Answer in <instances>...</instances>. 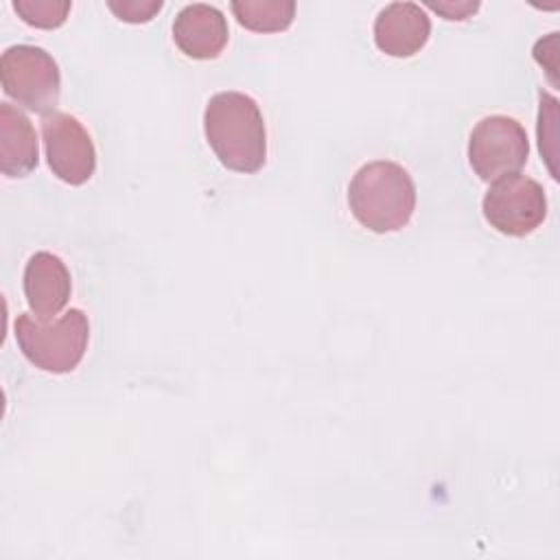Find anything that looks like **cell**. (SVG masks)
I'll list each match as a JSON object with an SVG mask.
<instances>
[{"instance_id":"cell-8","label":"cell","mask_w":560,"mask_h":560,"mask_svg":"<svg viewBox=\"0 0 560 560\" xmlns=\"http://www.w3.org/2000/svg\"><path fill=\"white\" fill-rule=\"evenodd\" d=\"M431 37V20L416 2H392L374 20V44L381 52L405 59L420 52Z\"/></svg>"},{"instance_id":"cell-5","label":"cell","mask_w":560,"mask_h":560,"mask_svg":"<svg viewBox=\"0 0 560 560\" xmlns=\"http://www.w3.org/2000/svg\"><path fill=\"white\" fill-rule=\"evenodd\" d=\"M529 155L525 127L510 116L494 114L481 118L468 138V162L483 182L518 173Z\"/></svg>"},{"instance_id":"cell-1","label":"cell","mask_w":560,"mask_h":560,"mask_svg":"<svg viewBox=\"0 0 560 560\" xmlns=\"http://www.w3.org/2000/svg\"><path fill=\"white\" fill-rule=\"evenodd\" d=\"M203 131L219 162L236 173H256L267 160V129L258 103L243 92H217L203 109Z\"/></svg>"},{"instance_id":"cell-12","label":"cell","mask_w":560,"mask_h":560,"mask_svg":"<svg viewBox=\"0 0 560 560\" xmlns=\"http://www.w3.org/2000/svg\"><path fill=\"white\" fill-rule=\"evenodd\" d=\"M236 22L254 33L287 31L295 18L291 0H234L230 4Z\"/></svg>"},{"instance_id":"cell-3","label":"cell","mask_w":560,"mask_h":560,"mask_svg":"<svg viewBox=\"0 0 560 560\" xmlns=\"http://www.w3.org/2000/svg\"><path fill=\"white\" fill-rule=\"evenodd\" d=\"M15 341L35 368L50 374H68L88 350L90 322L81 308H70L55 319L20 313L15 319Z\"/></svg>"},{"instance_id":"cell-10","label":"cell","mask_w":560,"mask_h":560,"mask_svg":"<svg viewBox=\"0 0 560 560\" xmlns=\"http://www.w3.org/2000/svg\"><path fill=\"white\" fill-rule=\"evenodd\" d=\"M72 280L66 262L50 252H35L24 267V298L39 319H55L68 304Z\"/></svg>"},{"instance_id":"cell-9","label":"cell","mask_w":560,"mask_h":560,"mask_svg":"<svg viewBox=\"0 0 560 560\" xmlns=\"http://www.w3.org/2000/svg\"><path fill=\"white\" fill-rule=\"evenodd\" d=\"M230 37L225 15L206 2H192L179 9L173 22V39L190 59H214L221 55Z\"/></svg>"},{"instance_id":"cell-14","label":"cell","mask_w":560,"mask_h":560,"mask_svg":"<svg viewBox=\"0 0 560 560\" xmlns=\"http://www.w3.org/2000/svg\"><path fill=\"white\" fill-rule=\"evenodd\" d=\"M107 7L116 13L118 20L129 22V24H144L149 20H153L155 13H160V9L164 7L162 0H109Z\"/></svg>"},{"instance_id":"cell-15","label":"cell","mask_w":560,"mask_h":560,"mask_svg":"<svg viewBox=\"0 0 560 560\" xmlns=\"http://www.w3.org/2000/svg\"><path fill=\"white\" fill-rule=\"evenodd\" d=\"M427 7L440 13L444 20H468L472 13H477L479 2L472 0H427Z\"/></svg>"},{"instance_id":"cell-2","label":"cell","mask_w":560,"mask_h":560,"mask_svg":"<svg viewBox=\"0 0 560 560\" xmlns=\"http://www.w3.org/2000/svg\"><path fill=\"white\" fill-rule=\"evenodd\" d=\"M348 206L352 217L370 232H398L416 210V184L400 164L374 160L352 175Z\"/></svg>"},{"instance_id":"cell-7","label":"cell","mask_w":560,"mask_h":560,"mask_svg":"<svg viewBox=\"0 0 560 560\" xmlns=\"http://www.w3.org/2000/svg\"><path fill=\"white\" fill-rule=\"evenodd\" d=\"M42 138L46 160L55 177L70 186H81L96 171V149L88 129L66 112L42 116Z\"/></svg>"},{"instance_id":"cell-11","label":"cell","mask_w":560,"mask_h":560,"mask_svg":"<svg viewBox=\"0 0 560 560\" xmlns=\"http://www.w3.org/2000/svg\"><path fill=\"white\" fill-rule=\"evenodd\" d=\"M39 144L28 116L11 103H0V171L24 177L37 168Z\"/></svg>"},{"instance_id":"cell-4","label":"cell","mask_w":560,"mask_h":560,"mask_svg":"<svg viewBox=\"0 0 560 560\" xmlns=\"http://www.w3.org/2000/svg\"><path fill=\"white\" fill-rule=\"evenodd\" d=\"M2 92L18 105L48 114L61 94V72L50 52L31 44L9 46L0 57Z\"/></svg>"},{"instance_id":"cell-13","label":"cell","mask_w":560,"mask_h":560,"mask_svg":"<svg viewBox=\"0 0 560 560\" xmlns=\"http://www.w3.org/2000/svg\"><path fill=\"white\" fill-rule=\"evenodd\" d=\"M15 13L35 28H59L72 9L68 0H15Z\"/></svg>"},{"instance_id":"cell-6","label":"cell","mask_w":560,"mask_h":560,"mask_svg":"<svg viewBox=\"0 0 560 560\" xmlns=\"http://www.w3.org/2000/svg\"><path fill=\"white\" fill-rule=\"evenodd\" d=\"M481 210L497 232L527 236L547 219V195L536 179L512 173L492 182L483 195Z\"/></svg>"}]
</instances>
